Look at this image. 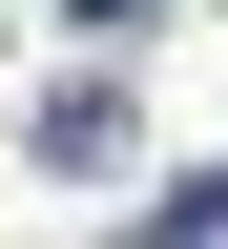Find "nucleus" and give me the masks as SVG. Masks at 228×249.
<instances>
[{
  "mask_svg": "<svg viewBox=\"0 0 228 249\" xmlns=\"http://www.w3.org/2000/svg\"><path fill=\"white\" fill-rule=\"evenodd\" d=\"M208 229H228V187H187V208H166V229H145V249H208Z\"/></svg>",
  "mask_w": 228,
  "mask_h": 249,
  "instance_id": "nucleus-1",
  "label": "nucleus"
},
{
  "mask_svg": "<svg viewBox=\"0 0 228 249\" xmlns=\"http://www.w3.org/2000/svg\"><path fill=\"white\" fill-rule=\"evenodd\" d=\"M62 21H166V0H62Z\"/></svg>",
  "mask_w": 228,
  "mask_h": 249,
  "instance_id": "nucleus-2",
  "label": "nucleus"
}]
</instances>
